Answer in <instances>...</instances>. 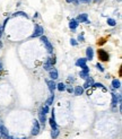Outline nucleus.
<instances>
[{"label":"nucleus","mask_w":122,"mask_h":139,"mask_svg":"<svg viewBox=\"0 0 122 139\" xmlns=\"http://www.w3.org/2000/svg\"><path fill=\"white\" fill-rule=\"evenodd\" d=\"M0 139H11V137L9 136V131L4 126L2 121H0Z\"/></svg>","instance_id":"obj_1"},{"label":"nucleus","mask_w":122,"mask_h":139,"mask_svg":"<svg viewBox=\"0 0 122 139\" xmlns=\"http://www.w3.org/2000/svg\"><path fill=\"white\" fill-rule=\"evenodd\" d=\"M41 41H42V43L45 45L46 50H48L49 53H52V52H53V46H52V44L50 43V41L48 40L46 36H41Z\"/></svg>","instance_id":"obj_2"},{"label":"nucleus","mask_w":122,"mask_h":139,"mask_svg":"<svg viewBox=\"0 0 122 139\" xmlns=\"http://www.w3.org/2000/svg\"><path fill=\"white\" fill-rule=\"evenodd\" d=\"M43 27L40 25H36L35 28H34V32H33V34H32V37H39V36H42L43 34Z\"/></svg>","instance_id":"obj_3"},{"label":"nucleus","mask_w":122,"mask_h":139,"mask_svg":"<svg viewBox=\"0 0 122 139\" xmlns=\"http://www.w3.org/2000/svg\"><path fill=\"white\" fill-rule=\"evenodd\" d=\"M39 132H40V123H39L37 120H34V122H33V128H32V135H33V136H36V135H39Z\"/></svg>","instance_id":"obj_4"},{"label":"nucleus","mask_w":122,"mask_h":139,"mask_svg":"<svg viewBox=\"0 0 122 139\" xmlns=\"http://www.w3.org/2000/svg\"><path fill=\"white\" fill-rule=\"evenodd\" d=\"M98 57H100V59H101L102 61H107L109 60V54L104 50H100L98 51Z\"/></svg>","instance_id":"obj_5"},{"label":"nucleus","mask_w":122,"mask_h":139,"mask_svg":"<svg viewBox=\"0 0 122 139\" xmlns=\"http://www.w3.org/2000/svg\"><path fill=\"white\" fill-rule=\"evenodd\" d=\"M46 84H48L49 91L53 94V93H54V89L57 88V84L54 83V80H46Z\"/></svg>","instance_id":"obj_6"},{"label":"nucleus","mask_w":122,"mask_h":139,"mask_svg":"<svg viewBox=\"0 0 122 139\" xmlns=\"http://www.w3.org/2000/svg\"><path fill=\"white\" fill-rule=\"evenodd\" d=\"M77 22L79 23V22H83V23H86L88 24L89 21H88V15L87 14H80V15L78 16V18H77Z\"/></svg>","instance_id":"obj_7"},{"label":"nucleus","mask_w":122,"mask_h":139,"mask_svg":"<svg viewBox=\"0 0 122 139\" xmlns=\"http://www.w3.org/2000/svg\"><path fill=\"white\" fill-rule=\"evenodd\" d=\"M39 119H40V122L42 123V126L44 127L45 126V121H46V118H45V113L42 111L40 109V111H39Z\"/></svg>","instance_id":"obj_8"},{"label":"nucleus","mask_w":122,"mask_h":139,"mask_svg":"<svg viewBox=\"0 0 122 139\" xmlns=\"http://www.w3.org/2000/svg\"><path fill=\"white\" fill-rule=\"evenodd\" d=\"M49 122H50V126L52 127V129L58 128V127H57L56 119H54V113H53V111H52V117H51V119H49Z\"/></svg>","instance_id":"obj_9"},{"label":"nucleus","mask_w":122,"mask_h":139,"mask_svg":"<svg viewBox=\"0 0 122 139\" xmlns=\"http://www.w3.org/2000/svg\"><path fill=\"white\" fill-rule=\"evenodd\" d=\"M50 77L52 78V80H54V79H57V78L59 77L58 76V70H57L56 68H52L50 70Z\"/></svg>","instance_id":"obj_10"},{"label":"nucleus","mask_w":122,"mask_h":139,"mask_svg":"<svg viewBox=\"0 0 122 139\" xmlns=\"http://www.w3.org/2000/svg\"><path fill=\"white\" fill-rule=\"evenodd\" d=\"M86 56H87V59H88V60H92V59H93V57H94V51H93L92 48H87Z\"/></svg>","instance_id":"obj_11"},{"label":"nucleus","mask_w":122,"mask_h":139,"mask_svg":"<svg viewBox=\"0 0 122 139\" xmlns=\"http://www.w3.org/2000/svg\"><path fill=\"white\" fill-rule=\"evenodd\" d=\"M93 84H94V80H93V78H87L86 82H85V84H84V86H83V88H88V87H91V86H93Z\"/></svg>","instance_id":"obj_12"},{"label":"nucleus","mask_w":122,"mask_h":139,"mask_svg":"<svg viewBox=\"0 0 122 139\" xmlns=\"http://www.w3.org/2000/svg\"><path fill=\"white\" fill-rule=\"evenodd\" d=\"M78 22H77V19H71L70 23H69V27H70L71 30H76L77 27H78Z\"/></svg>","instance_id":"obj_13"},{"label":"nucleus","mask_w":122,"mask_h":139,"mask_svg":"<svg viewBox=\"0 0 122 139\" xmlns=\"http://www.w3.org/2000/svg\"><path fill=\"white\" fill-rule=\"evenodd\" d=\"M74 93H75V95L79 96V95H81V94L84 93V88L81 87V86H77V87H75V89H74Z\"/></svg>","instance_id":"obj_14"},{"label":"nucleus","mask_w":122,"mask_h":139,"mask_svg":"<svg viewBox=\"0 0 122 139\" xmlns=\"http://www.w3.org/2000/svg\"><path fill=\"white\" fill-rule=\"evenodd\" d=\"M76 65L78 66V67L83 68L84 66H86V59H83V58H80V59H78L76 61Z\"/></svg>","instance_id":"obj_15"},{"label":"nucleus","mask_w":122,"mask_h":139,"mask_svg":"<svg viewBox=\"0 0 122 139\" xmlns=\"http://www.w3.org/2000/svg\"><path fill=\"white\" fill-rule=\"evenodd\" d=\"M112 87L113 88H120L121 87V83L119 79H113L112 80Z\"/></svg>","instance_id":"obj_16"},{"label":"nucleus","mask_w":122,"mask_h":139,"mask_svg":"<svg viewBox=\"0 0 122 139\" xmlns=\"http://www.w3.org/2000/svg\"><path fill=\"white\" fill-rule=\"evenodd\" d=\"M43 68H44V69H45V70H49V71H50L51 69H52V63H51V60L50 59H49V60H48V61L45 62V63H44V66H43Z\"/></svg>","instance_id":"obj_17"},{"label":"nucleus","mask_w":122,"mask_h":139,"mask_svg":"<svg viewBox=\"0 0 122 139\" xmlns=\"http://www.w3.org/2000/svg\"><path fill=\"white\" fill-rule=\"evenodd\" d=\"M58 136H59V129H58V128L52 129V132H51V137H52L53 139H56Z\"/></svg>","instance_id":"obj_18"},{"label":"nucleus","mask_w":122,"mask_h":139,"mask_svg":"<svg viewBox=\"0 0 122 139\" xmlns=\"http://www.w3.org/2000/svg\"><path fill=\"white\" fill-rule=\"evenodd\" d=\"M57 88H58L59 92H63L66 89V85L63 83H59V84H57Z\"/></svg>","instance_id":"obj_19"},{"label":"nucleus","mask_w":122,"mask_h":139,"mask_svg":"<svg viewBox=\"0 0 122 139\" xmlns=\"http://www.w3.org/2000/svg\"><path fill=\"white\" fill-rule=\"evenodd\" d=\"M53 101H54V94H52V95H51L50 97H49L48 100H46V104H45V105H48V106H50L51 104L53 103Z\"/></svg>","instance_id":"obj_20"},{"label":"nucleus","mask_w":122,"mask_h":139,"mask_svg":"<svg viewBox=\"0 0 122 139\" xmlns=\"http://www.w3.org/2000/svg\"><path fill=\"white\" fill-rule=\"evenodd\" d=\"M107 24L110 26H115L117 25V22L114 21V19H112V18H107Z\"/></svg>","instance_id":"obj_21"},{"label":"nucleus","mask_w":122,"mask_h":139,"mask_svg":"<svg viewBox=\"0 0 122 139\" xmlns=\"http://www.w3.org/2000/svg\"><path fill=\"white\" fill-rule=\"evenodd\" d=\"M41 110H42L44 113H48V112H49V106H48V105H44V106L41 108Z\"/></svg>","instance_id":"obj_22"},{"label":"nucleus","mask_w":122,"mask_h":139,"mask_svg":"<svg viewBox=\"0 0 122 139\" xmlns=\"http://www.w3.org/2000/svg\"><path fill=\"white\" fill-rule=\"evenodd\" d=\"M15 16H25V17H27V15H26L25 13H23V11H18V13H16Z\"/></svg>","instance_id":"obj_23"},{"label":"nucleus","mask_w":122,"mask_h":139,"mask_svg":"<svg viewBox=\"0 0 122 139\" xmlns=\"http://www.w3.org/2000/svg\"><path fill=\"white\" fill-rule=\"evenodd\" d=\"M96 68H97V69H100V71H102V72L104 71V68L102 67V66L100 65V63H96Z\"/></svg>","instance_id":"obj_24"},{"label":"nucleus","mask_w":122,"mask_h":139,"mask_svg":"<svg viewBox=\"0 0 122 139\" xmlns=\"http://www.w3.org/2000/svg\"><path fill=\"white\" fill-rule=\"evenodd\" d=\"M67 2H69V4H70V2H74L75 5H78V0H67Z\"/></svg>","instance_id":"obj_25"},{"label":"nucleus","mask_w":122,"mask_h":139,"mask_svg":"<svg viewBox=\"0 0 122 139\" xmlns=\"http://www.w3.org/2000/svg\"><path fill=\"white\" fill-rule=\"evenodd\" d=\"M70 43H71V45H74V46H76V45H77V42L75 41V40H72V39L70 40Z\"/></svg>","instance_id":"obj_26"},{"label":"nucleus","mask_w":122,"mask_h":139,"mask_svg":"<svg viewBox=\"0 0 122 139\" xmlns=\"http://www.w3.org/2000/svg\"><path fill=\"white\" fill-rule=\"evenodd\" d=\"M78 40H79V41H81V42H83V41H85V40H84V36H83V34L78 36Z\"/></svg>","instance_id":"obj_27"},{"label":"nucleus","mask_w":122,"mask_h":139,"mask_svg":"<svg viewBox=\"0 0 122 139\" xmlns=\"http://www.w3.org/2000/svg\"><path fill=\"white\" fill-rule=\"evenodd\" d=\"M67 91H68L69 93H72V92H74V88H72V87H68V88H67Z\"/></svg>","instance_id":"obj_28"},{"label":"nucleus","mask_w":122,"mask_h":139,"mask_svg":"<svg viewBox=\"0 0 122 139\" xmlns=\"http://www.w3.org/2000/svg\"><path fill=\"white\" fill-rule=\"evenodd\" d=\"M81 2H84V4H88V2H91L92 0H80Z\"/></svg>","instance_id":"obj_29"},{"label":"nucleus","mask_w":122,"mask_h":139,"mask_svg":"<svg viewBox=\"0 0 122 139\" xmlns=\"http://www.w3.org/2000/svg\"><path fill=\"white\" fill-rule=\"evenodd\" d=\"M2 32H4V28H2V26H0V37L2 36Z\"/></svg>","instance_id":"obj_30"},{"label":"nucleus","mask_w":122,"mask_h":139,"mask_svg":"<svg viewBox=\"0 0 122 139\" xmlns=\"http://www.w3.org/2000/svg\"><path fill=\"white\" fill-rule=\"evenodd\" d=\"M1 70H2V61L0 60V71H1Z\"/></svg>","instance_id":"obj_31"},{"label":"nucleus","mask_w":122,"mask_h":139,"mask_svg":"<svg viewBox=\"0 0 122 139\" xmlns=\"http://www.w3.org/2000/svg\"><path fill=\"white\" fill-rule=\"evenodd\" d=\"M2 48V43H1V41H0V49Z\"/></svg>","instance_id":"obj_32"},{"label":"nucleus","mask_w":122,"mask_h":139,"mask_svg":"<svg viewBox=\"0 0 122 139\" xmlns=\"http://www.w3.org/2000/svg\"><path fill=\"white\" fill-rule=\"evenodd\" d=\"M11 139H18V138H11ZM19 139H26V138H19Z\"/></svg>","instance_id":"obj_33"},{"label":"nucleus","mask_w":122,"mask_h":139,"mask_svg":"<svg viewBox=\"0 0 122 139\" xmlns=\"http://www.w3.org/2000/svg\"><path fill=\"white\" fill-rule=\"evenodd\" d=\"M119 1H121V0H119Z\"/></svg>","instance_id":"obj_34"}]
</instances>
